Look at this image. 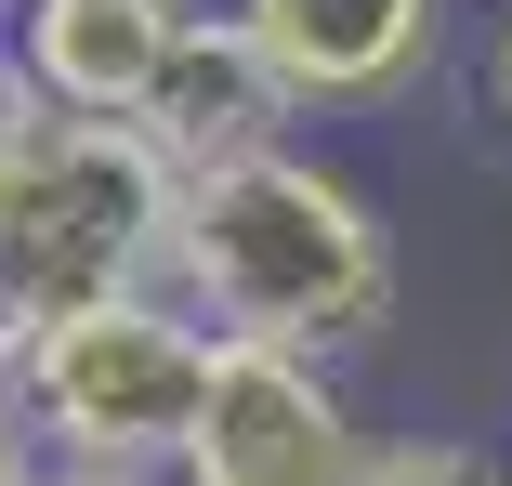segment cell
<instances>
[{
	"mask_svg": "<svg viewBox=\"0 0 512 486\" xmlns=\"http://www.w3.org/2000/svg\"><path fill=\"white\" fill-rule=\"evenodd\" d=\"M171 303L211 329V342H276V355H316L355 368L394 303H407V250L394 211L329 158V145H263L211 184H184L171 211Z\"/></svg>",
	"mask_w": 512,
	"mask_h": 486,
	"instance_id": "1",
	"label": "cell"
},
{
	"mask_svg": "<svg viewBox=\"0 0 512 486\" xmlns=\"http://www.w3.org/2000/svg\"><path fill=\"white\" fill-rule=\"evenodd\" d=\"M171 211L184 184L132 119H40L0 171V303L40 329L79 303L171 289Z\"/></svg>",
	"mask_w": 512,
	"mask_h": 486,
	"instance_id": "2",
	"label": "cell"
},
{
	"mask_svg": "<svg viewBox=\"0 0 512 486\" xmlns=\"http://www.w3.org/2000/svg\"><path fill=\"white\" fill-rule=\"evenodd\" d=\"M211 329H197L171 289H132V303H79V316H40L14 342V408L40 434V460H79V473H171L184 460V421L211 395Z\"/></svg>",
	"mask_w": 512,
	"mask_h": 486,
	"instance_id": "3",
	"label": "cell"
},
{
	"mask_svg": "<svg viewBox=\"0 0 512 486\" xmlns=\"http://www.w3.org/2000/svg\"><path fill=\"white\" fill-rule=\"evenodd\" d=\"M368 408H355V368L316 355H276V342H224L211 355V395L184 421L171 486H368Z\"/></svg>",
	"mask_w": 512,
	"mask_h": 486,
	"instance_id": "4",
	"label": "cell"
},
{
	"mask_svg": "<svg viewBox=\"0 0 512 486\" xmlns=\"http://www.w3.org/2000/svg\"><path fill=\"white\" fill-rule=\"evenodd\" d=\"M250 66L289 92V119H381L421 106L460 53V0H211Z\"/></svg>",
	"mask_w": 512,
	"mask_h": 486,
	"instance_id": "5",
	"label": "cell"
},
{
	"mask_svg": "<svg viewBox=\"0 0 512 486\" xmlns=\"http://www.w3.org/2000/svg\"><path fill=\"white\" fill-rule=\"evenodd\" d=\"M184 27V0H0V40L53 119H145Z\"/></svg>",
	"mask_w": 512,
	"mask_h": 486,
	"instance_id": "6",
	"label": "cell"
},
{
	"mask_svg": "<svg viewBox=\"0 0 512 486\" xmlns=\"http://www.w3.org/2000/svg\"><path fill=\"white\" fill-rule=\"evenodd\" d=\"M132 132L171 158V184H211V171L289 145L302 119H289V92L250 66V40H237L224 14H197V27L171 40V66H158V92H145V119H132Z\"/></svg>",
	"mask_w": 512,
	"mask_h": 486,
	"instance_id": "7",
	"label": "cell"
},
{
	"mask_svg": "<svg viewBox=\"0 0 512 486\" xmlns=\"http://www.w3.org/2000/svg\"><path fill=\"white\" fill-rule=\"evenodd\" d=\"M447 106H460V145L512 171V0H460V53H447Z\"/></svg>",
	"mask_w": 512,
	"mask_h": 486,
	"instance_id": "8",
	"label": "cell"
},
{
	"mask_svg": "<svg viewBox=\"0 0 512 486\" xmlns=\"http://www.w3.org/2000/svg\"><path fill=\"white\" fill-rule=\"evenodd\" d=\"M368 486H512V447H486V434H381L368 447Z\"/></svg>",
	"mask_w": 512,
	"mask_h": 486,
	"instance_id": "9",
	"label": "cell"
},
{
	"mask_svg": "<svg viewBox=\"0 0 512 486\" xmlns=\"http://www.w3.org/2000/svg\"><path fill=\"white\" fill-rule=\"evenodd\" d=\"M40 119H53V106L27 92V66H14V40H0V171H14V145H27Z\"/></svg>",
	"mask_w": 512,
	"mask_h": 486,
	"instance_id": "10",
	"label": "cell"
},
{
	"mask_svg": "<svg viewBox=\"0 0 512 486\" xmlns=\"http://www.w3.org/2000/svg\"><path fill=\"white\" fill-rule=\"evenodd\" d=\"M0 486H40V434H27V408H14V381H0Z\"/></svg>",
	"mask_w": 512,
	"mask_h": 486,
	"instance_id": "11",
	"label": "cell"
},
{
	"mask_svg": "<svg viewBox=\"0 0 512 486\" xmlns=\"http://www.w3.org/2000/svg\"><path fill=\"white\" fill-rule=\"evenodd\" d=\"M40 486H171V473H79V460H40Z\"/></svg>",
	"mask_w": 512,
	"mask_h": 486,
	"instance_id": "12",
	"label": "cell"
},
{
	"mask_svg": "<svg viewBox=\"0 0 512 486\" xmlns=\"http://www.w3.org/2000/svg\"><path fill=\"white\" fill-rule=\"evenodd\" d=\"M14 342H27V316H14V303H0V381H14Z\"/></svg>",
	"mask_w": 512,
	"mask_h": 486,
	"instance_id": "13",
	"label": "cell"
}]
</instances>
